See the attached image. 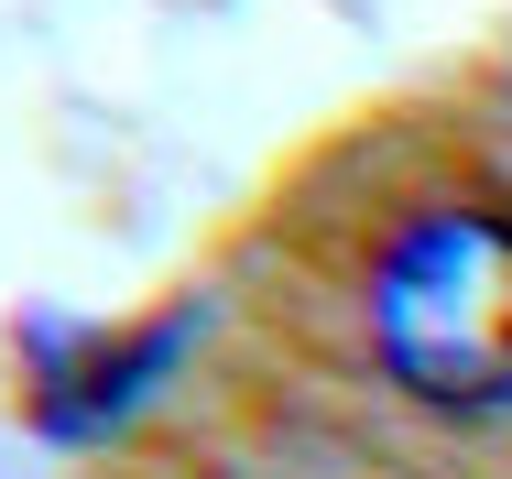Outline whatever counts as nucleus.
<instances>
[{"label":"nucleus","instance_id":"f257e3e1","mask_svg":"<svg viewBox=\"0 0 512 479\" xmlns=\"http://www.w3.org/2000/svg\"><path fill=\"white\" fill-rule=\"evenodd\" d=\"M371 349L436 414L512 403V207H414L371 262Z\"/></svg>","mask_w":512,"mask_h":479}]
</instances>
